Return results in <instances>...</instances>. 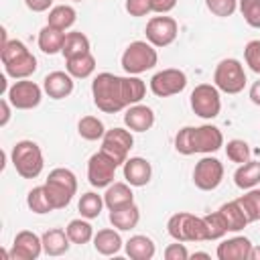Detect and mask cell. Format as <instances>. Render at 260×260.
Segmentation results:
<instances>
[{"mask_svg": "<svg viewBox=\"0 0 260 260\" xmlns=\"http://www.w3.org/2000/svg\"><path fill=\"white\" fill-rule=\"evenodd\" d=\"M146 93V83L138 75H114V73H98L91 81V95L98 110L104 114H116L126 110L128 106L140 104Z\"/></svg>", "mask_w": 260, "mask_h": 260, "instance_id": "obj_1", "label": "cell"}, {"mask_svg": "<svg viewBox=\"0 0 260 260\" xmlns=\"http://www.w3.org/2000/svg\"><path fill=\"white\" fill-rule=\"evenodd\" d=\"M223 146V134L213 124L203 126H185L175 136V150L189 156V154H211Z\"/></svg>", "mask_w": 260, "mask_h": 260, "instance_id": "obj_2", "label": "cell"}, {"mask_svg": "<svg viewBox=\"0 0 260 260\" xmlns=\"http://www.w3.org/2000/svg\"><path fill=\"white\" fill-rule=\"evenodd\" d=\"M0 59L4 73L12 79H28L37 71V57L18 39H12L0 47Z\"/></svg>", "mask_w": 260, "mask_h": 260, "instance_id": "obj_3", "label": "cell"}, {"mask_svg": "<svg viewBox=\"0 0 260 260\" xmlns=\"http://www.w3.org/2000/svg\"><path fill=\"white\" fill-rule=\"evenodd\" d=\"M45 191L49 195V201L53 209H63L71 203L73 195L77 193V177L73 171L59 167L53 169L45 181Z\"/></svg>", "mask_w": 260, "mask_h": 260, "instance_id": "obj_4", "label": "cell"}, {"mask_svg": "<svg viewBox=\"0 0 260 260\" xmlns=\"http://www.w3.org/2000/svg\"><path fill=\"white\" fill-rule=\"evenodd\" d=\"M167 232L175 242H207L209 232L205 219L187 211H179L169 217Z\"/></svg>", "mask_w": 260, "mask_h": 260, "instance_id": "obj_5", "label": "cell"}, {"mask_svg": "<svg viewBox=\"0 0 260 260\" xmlns=\"http://www.w3.org/2000/svg\"><path fill=\"white\" fill-rule=\"evenodd\" d=\"M10 158H12L14 171L22 179H37L43 173V167H45L43 150L32 140H20V142H16L12 146Z\"/></svg>", "mask_w": 260, "mask_h": 260, "instance_id": "obj_6", "label": "cell"}, {"mask_svg": "<svg viewBox=\"0 0 260 260\" xmlns=\"http://www.w3.org/2000/svg\"><path fill=\"white\" fill-rule=\"evenodd\" d=\"M120 63L128 75H140L144 71H150L158 63L156 47L150 45L148 41H132L124 49Z\"/></svg>", "mask_w": 260, "mask_h": 260, "instance_id": "obj_7", "label": "cell"}, {"mask_svg": "<svg viewBox=\"0 0 260 260\" xmlns=\"http://www.w3.org/2000/svg\"><path fill=\"white\" fill-rule=\"evenodd\" d=\"M246 71L238 59H221L213 71V85L223 93H240L246 87Z\"/></svg>", "mask_w": 260, "mask_h": 260, "instance_id": "obj_8", "label": "cell"}, {"mask_svg": "<svg viewBox=\"0 0 260 260\" xmlns=\"http://www.w3.org/2000/svg\"><path fill=\"white\" fill-rule=\"evenodd\" d=\"M191 110L203 118V120H213L221 112V98L219 89L211 83H199L191 91Z\"/></svg>", "mask_w": 260, "mask_h": 260, "instance_id": "obj_9", "label": "cell"}, {"mask_svg": "<svg viewBox=\"0 0 260 260\" xmlns=\"http://www.w3.org/2000/svg\"><path fill=\"white\" fill-rule=\"evenodd\" d=\"M134 146V136H132V130H126V128H112V130H106L104 138H102V148L108 156H112L116 160V165H124L128 160V152L130 148Z\"/></svg>", "mask_w": 260, "mask_h": 260, "instance_id": "obj_10", "label": "cell"}, {"mask_svg": "<svg viewBox=\"0 0 260 260\" xmlns=\"http://www.w3.org/2000/svg\"><path fill=\"white\" fill-rule=\"evenodd\" d=\"M116 169H118L116 160L112 156H108L104 150L93 152L87 160V181H89V185L95 187V189H104V187L112 185Z\"/></svg>", "mask_w": 260, "mask_h": 260, "instance_id": "obj_11", "label": "cell"}, {"mask_svg": "<svg viewBox=\"0 0 260 260\" xmlns=\"http://www.w3.org/2000/svg\"><path fill=\"white\" fill-rule=\"evenodd\" d=\"M223 181V165L219 158L207 154L197 160L193 169V183L201 191H213Z\"/></svg>", "mask_w": 260, "mask_h": 260, "instance_id": "obj_12", "label": "cell"}, {"mask_svg": "<svg viewBox=\"0 0 260 260\" xmlns=\"http://www.w3.org/2000/svg\"><path fill=\"white\" fill-rule=\"evenodd\" d=\"M144 32H146V41L150 45H154L156 49H160V47H169L175 43V39L179 35V24L173 16L160 14V16H152L146 22Z\"/></svg>", "mask_w": 260, "mask_h": 260, "instance_id": "obj_13", "label": "cell"}, {"mask_svg": "<svg viewBox=\"0 0 260 260\" xmlns=\"http://www.w3.org/2000/svg\"><path fill=\"white\" fill-rule=\"evenodd\" d=\"M185 87H187V75H185V71L175 69V67L156 71V73L150 77V91H152L156 98H171V95H177V93H181Z\"/></svg>", "mask_w": 260, "mask_h": 260, "instance_id": "obj_14", "label": "cell"}, {"mask_svg": "<svg viewBox=\"0 0 260 260\" xmlns=\"http://www.w3.org/2000/svg\"><path fill=\"white\" fill-rule=\"evenodd\" d=\"M6 98L12 104V108H16V110H32L41 104L43 89H41V85H37L30 79H16L8 87Z\"/></svg>", "mask_w": 260, "mask_h": 260, "instance_id": "obj_15", "label": "cell"}, {"mask_svg": "<svg viewBox=\"0 0 260 260\" xmlns=\"http://www.w3.org/2000/svg\"><path fill=\"white\" fill-rule=\"evenodd\" d=\"M43 252V238H39L30 230H22L16 234L10 250V260H37Z\"/></svg>", "mask_w": 260, "mask_h": 260, "instance_id": "obj_16", "label": "cell"}, {"mask_svg": "<svg viewBox=\"0 0 260 260\" xmlns=\"http://www.w3.org/2000/svg\"><path fill=\"white\" fill-rule=\"evenodd\" d=\"M73 79L75 77H71L67 71H51L43 79V89L49 98L63 100V98H69L73 93V87H75Z\"/></svg>", "mask_w": 260, "mask_h": 260, "instance_id": "obj_17", "label": "cell"}, {"mask_svg": "<svg viewBox=\"0 0 260 260\" xmlns=\"http://www.w3.org/2000/svg\"><path fill=\"white\" fill-rule=\"evenodd\" d=\"M122 171H124L126 183H130L132 187H144L150 183V177H152V167L142 156H130L122 165Z\"/></svg>", "mask_w": 260, "mask_h": 260, "instance_id": "obj_18", "label": "cell"}, {"mask_svg": "<svg viewBox=\"0 0 260 260\" xmlns=\"http://www.w3.org/2000/svg\"><path fill=\"white\" fill-rule=\"evenodd\" d=\"M252 246L254 244L246 236H234V238H228L221 244H217L215 256L219 260H248Z\"/></svg>", "mask_w": 260, "mask_h": 260, "instance_id": "obj_19", "label": "cell"}, {"mask_svg": "<svg viewBox=\"0 0 260 260\" xmlns=\"http://www.w3.org/2000/svg\"><path fill=\"white\" fill-rule=\"evenodd\" d=\"M124 124L132 132H146L154 126V112H152V108H148L144 104L128 106L126 114H124Z\"/></svg>", "mask_w": 260, "mask_h": 260, "instance_id": "obj_20", "label": "cell"}, {"mask_svg": "<svg viewBox=\"0 0 260 260\" xmlns=\"http://www.w3.org/2000/svg\"><path fill=\"white\" fill-rule=\"evenodd\" d=\"M104 203H106V207H108L110 211L134 203L132 185H130V183H120V181L108 185V187H106V193H104Z\"/></svg>", "mask_w": 260, "mask_h": 260, "instance_id": "obj_21", "label": "cell"}, {"mask_svg": "<svg viewBox=\"0 0 260 260\" xmlns=\"http://www.w3.org/2000/svg\"><path fill=\"white\" fill-rule=\"evenodd\" d=\"M122 246H124V242H122L118 230L104 228V230H98V234H93V248L102 256H114L122 250Z\"/></svg>", "mask_w": 260, "mask_h": 260, "instance_id": "obj_22", "label": "cell"}, {"mask_svg": "<svg viewBox=\"0 0 260 260\" xmlns=\"http://www.w3.org/2000/svg\"><path fill=\"white\" fill-rule=\"evenodd\" d=\"M138 221H140V209H138L136 203H130L126 207L110 211V223L118 232H130V230H134L138 225Z\"/></svg>", "mask_w": 260, "mask_h": 260, "instance_id": "obj_23", "label": "cell"}, {"mask_svg": "<svg viewBox=\"0 0 260 260\" xmlns=\"http://www.w3.org/2000/svg\"><path fill=\"white\" fill-rule=\"evenodd\" d=\"M41 238H43V252L47 256H63L71 246L67 232L61 228H53V230L45 232Z\"/></svg>", "mask_w": 260, "mask_h": 260, "instance_id": "obj_24", "label": "cell"}, {"mask_svg": "<svg viewBox=\"0 0 260 260\" xmlns=\"http://www.w3.org/2000/svg\"><path fill=\"white\" fill-rule=\"evenodd\" d=\"M124 250H126V256L132 258V260H150V258H154V254H156L154 242H152L148 236H142V234L132 236V238L124 244Z\"/></svg>", "mask_w": 260, "mask_h": 260, "instance_id": "obj_25", "label": "cell"}, {"mask_svg": "<svg viewBox=\"0 0 260 260\" xmlns=\"http://www.w3.org/2000/svg\"><path fill=\"white\" fill-rule=\"evenodd\" d=\"M236 187L248 191L260 185V160H246L242 162L234 173Z\"/></svg>", "mask_w": 260, "mask_h": 260, "instance_id": "obj_26", "label": "cell"}, {"mask_svg": "<svg viewBox=\"0 0 260 260\" xmlns=\"http://www.w3.org/2000/svg\"><path fill=\"white\" fill-rule=\"evenodd\" d=\"M65 69H67V73L71 77L85 79L95 71V57L91 55V51L75 55V57H69V59H65Z\"/></svg>", "mask_w": 260, "mask_h": 260, "instance_id": "obj_27", "label": "cell"}, {"mask_svg": "<svg viewBox=\"0 0 260 260\" xmlns=\"http://www.w3.org/2000/svg\"><path fill=\"white\" fill-rule=\"evenodd\" d=\"M77 20V12L73 6L69 4H59V6H53L49 10V16H47V24L53 26V28H59V30H69Z\"/></svg>", "mask_w": 260, "mask_h": 260, "instance_id": "obj_28", "label": "cell"}, {"mask_svg": "<svg viewBox=\"0 0 260 260\" xmlns=\"http://www.w3.org/2000/svg\"><path fill=\"white\" fill-rule=\"evenodd\" d=\"M219 211H221V215H223V219L228 223V232H234L236 234V232L244 230L250 223L248 217H246V213H244V209H242V205L238 203V199L223 203L219 207Z\"/></svg>", "mask_w": 260, "mask_h": 260, "instance_id": "obj_29", "label": "cell"}, {"mask_svg": "<svg viewBox=\"0 0 260 260\" xmlns=\"http://www.w3.org/2000/svg\"><path fill=\"white\" fill-rule=\"evenodd\" d=\"M63 41H65V32L59 30V28H53V26H43L41 32H39V49L47 55H55V53H61L63 49Z\"/></svg>", "mask_w": 260, "mask_h": 260, "instance_id": "obj_30", "label": "cell"}, {"mask_svg": "<svg viewBox=\"0 0 260 260\" xmlns=\"http://www.w3.org/2000/svg\"><path fill=\"white\" fill-rule=\"evenodd\" d=\"M81 53H89V39L83 32H79V30L65 32L61 55L65 59H69V57H75V55H81Z\"/></svg>", "mask_w": 260, "mask_h": 260, "instance_id": "obj_31", "label": "cell"}, {"mask_svg": "<svg viewBox=\"0 0 260 260\" xmlns=\"http://www.w3.org/2000/svg\"><path fill=\"white\" fill-rule=\"evenodd\" d=\"M65 232H67L71 244H79V246H83V244H87L89 240H93V228H91L89 219H85V217L71 219V221L67 223Z\"/></svg>", "mask_w": 260, "mask_h": 260, "instance_id": "obj_32", "label": "cell"}, {"mask_svg": "<svg viewBox=\"0 0 260 260\" xmlns=\"http://www.w3.org/2000/svg\"><path fill=\"white\" fill-rule=\"evenodd\" d=\"M77 132L83 140H102L104 134H106V128H104V122L98 118V116H83L79 122H77Z\"/></svg>", "mask_w": 260, "mask_h": 260, "instance_id": "obj_33", "label": "cell"}, {"mask_svg": "<svg viewBox=\"0 0 260 260\" xmlns=\"http://www.w3.org/2000/svg\"><path fill=\"white\" fill-rule=\"evenodd\" d=\"M104 205H106V203H104V195H98V193H93V191H87V193H83V195L79 197L77 209H79L81 217H85V219H95V217L102 213Z\"/></svg>", "mask_w": 260, "mask_h": 260, "instance_id": "obj_34", "label": "cell"}, {"mask_svg": "<svg viewBox=\"0 0 260 260\" xmlns=\"http://www.w3.org/2000/svg\"><path fill=\"white\" fill-rule=\"evenodd\" d=\"M26 205H28V209H30L32 213H39V215L53 211V205H51V201H49V195H47V191H45V185L32 187V189L28 191V195H26Z\"/></svg>", "mask_w": 260, "mask_h": 260, "instance_id": "obj_35", "label": "cell"}, {"mask_svg": "<svg viewBox=\"0 0 260 260\" xmlns=\"http://www.w3.org/2000/svg\"><path fill=\"white\" fill-rule=\"evenodd\" d=\"M238 203L242 205L248 221H260V189H248L238 197Z\"/></svg>", "mask_w": 260, "mask_h": 260, "instance_id": "obj_36", "label": "cell"}, {"mask_svg": "<svg viewBox=\"0 0 260 260\" xmlns=\"http://www.w3.org/2000/svg\"><path fill=\"white\" fill-rule=\"evenodd\" d=\"M225 154H228V158H230L232 162L242 165V162L250 160L252 150H250V146H248V142H246V140L234 138V140H230V142L225 144Z\"/></svg>", "mask_w": 260, "mask_h": 260, "instance_id": "obj_37", "label": "cell"}, {"mask_svg": "<svg viewBox=\"0 0 260 260\" xmlns=\"http://www.w3.org/2000/svg\"><path fill=\"white\" fill-rule=\"evenodd\" d=\"M203 219H205V225H207V232H209V240H221L228 234V223H225L219 209L213 211V213L203 215Z\"/></svg>", "mask_w": 260, "mask_h": 260, "instance_id": "obj_38", "label": "cell"}, {"mask_svg": "<svg viewBox=\"0 0 260 260\" xmlns=\"http://www.w3.org/2000/svg\"><path fill=\"white\" fill-rule=\"evenodd\" d=\"M238 8L252 28H260V0H238Z\"/></svg>", "mask_w": 260, "mask_h": 260, "instance_id": "obj_39", "label": "cell"}, {"mask_svg": "<svg viewBox=\"0 0 260 260\" xmlns=\"http://www.w3.org/2000/svg\"><path fill=\"white\" fill-rule=\"evenodd\" d=\"M205 6L211 14L219 16V18H225V16H232L238 10V0H205Z\"/></svg>", "mask_w": 260, "mask_h": 260, "instance_id": "obj_40", "label": "cell"}, {"mask_svg": "<svg viewBox=\"0 0 260 260\" xmlns=\"http://www.w3.org/2000/svg\"><path fill=\"white\" fill-rule=\"evenodd\" d=\"M244 59H246V65L260 75V41L254 39V41H248L246 47H244Z\"/></svg>", "mask_w": 260, "mask_h": 260, "instance_id": "obj_41", "label": "cell"}, {"mask_svg": "<svg viewBox=\"0 0 260 260\" xmlns=\"http://www.w3.org/2000/svg\"><path fill=\"white\" fill-rule=\"evenodd\" d=\"M126 12L130 14V16H146V14H150L152 12V4H150V0H126Z\"/></svg>", "mask_w": 260, "mask_h": 260, "instance_id": "obj_42", "label": "cell"}, {"mask_svg": "<svg viewBox=\"0 0 260 260\" xmlns=\"http://www.w3.org/2000/svg\"><path fill=\"white\" fill-rule=\"evenodd\" d=\"M165 258H167V260H187V258H189V250L185 248L183 242L169 244V246L165 248Z\"/></svg>", "mask_w": 260, "mask_h": 260, "instance_id": "obj_43", "label": "cell"}, {"mask_svg": "<svg viewBox=\"0 0 260 260\" xmlns=\"http://www.w3.org/2000/svg\"><path fill=\"white\" fill-rule=\"evenodd\" d=\"M150 4H152V12L167 14L177 6V0H150Z\"/></svg>", "mask_w": 260, "mask_h": 260, "instance_id": "obj_44", "label": "cell"}, {"mask_svg": "<svg viewBox=\"0 0 260 260\" xmlns=\"http://www.w3.org/2000/svg\"><path fill=\"white\" fill-rule=\"evenodd\" d=\"M26 8L32 10V12H47L53 4V0H24Z\"/></svg>", "mask_w": 260, "mask_h": 260, "instance_id": "obj_45", "label": "cell"}, {"mask_svg": "<svg viewBox=\"0 0 260 260\" xmlns=\"http://www.w3.org/2000/svg\"><path fill=\"white\" fill-rule=\"evenodd\" d=\"M10 102H8V98H2L0 100V110H2V118H0V126H6L8 124V120H10Z\"/></svg>", "mask_w": 260, "mask_h": 260, "instance_id": "obj_46", "label": "cell"}, {"mask_svg": "<svg viewBox=\"0 0 260 260\" xmlns=\"http://www.w3.org/2000/svg\"><path fill=\"white\" fill-rule=\"evenodd\" d=\"M250 100H252V104L260 106V79L252 83V87H250Z\"/></svg>", "mask_w": 260, "mask_h": 260, "instance_id": "obj_47", "label": "cell"}, {"mask_svg": "<svg viewBox=\"0 0 260 260\" xmlns=\"http://www.w3.org/2000/svg\"><path fill=\"white\" fill-rule=\"evenodd\" d=\"M248 260H260V246H252Z\"/></svg>", "mask_w": 260, "mask_h": 260, "instance_id": "obj_48", "label": "cell"}, {"mask_svg": "<svg viewBox=\"0 0 260 260\" xmlns=\"http://www.w3.org/2000/svg\"><path fill=\"white\" fill-rule=\"evenodd\" d=\"M189 258H209L207 252H195V254H189Z\"/></svg>", "mask_w": 260, "mask_h": 260, "instance_id": "obj_49", "label": "cell"}, {"mask_svg": "<svg viewBox=\"0 0 260 260\" xmlns=\"http://www.w3.org/2000/svg\"><path fill=\"white\" fill-rule=\"evenodd\" d=\"M71 2H83V0H71Z\"/></svg>", "mask_w": 260, "mask_h": 260, "instance_id": "obj_50", "label": "cell"}]
</instances>
